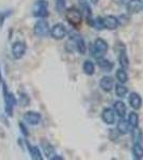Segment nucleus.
<instances>
[{"label":"nucleus","mask_w":143,"mask_h":160,"mask_svg":"<svg viewBox=\"0 0 143 160\" xmlns=\"http://www.w3.org/2000/svg\"><path fill=\"white\" fill-rule=\"evenodd\" d=\"M1 87H2V95H3V100H4V110H6L8 117H12L14 107L17 106V98L12 92L9 91L7 83L4 81L1 83Z\"/></svg>","instance_id":"nucleus-1"},{"label":"nucleus","mask_w":143,"mask_h":160,"mask_svg":"<svg viewBox=\"0 0 143 160\" xmlns=\"http://www.w3.org/2000/svg\"><path fill=\"white\" fill-rule=\"evenodd\" d=\"M91 55L96 60H100V59L104 58L105 55L108 51V43L105 40L98 38L94 41V43L92 44L90 48Z\"/></svg>","instance_id":"nucleus-2"},{"label":"nucleus","mask_w":143,"mask_h":160,"mask_svg":"<svg viewBox=\"0 0 143 160\" xmlns=\"http://www.w3.org/2000/svg\"><path fill=\"white\" fill-rule=\"evenodd\" d=\"M65 18L69 24L74 28H78L82 22V13L79 9L76 8H69L65 10Z\"/></svg>","instance_id":"nucleus-3"},{"label":"nucleus","mask_w":143,"mask_h":160,"mask_svg":"<svg viewBox=\"0 0 143 160\" xmlns=\"http://www.w3.org/2000/svg\"><path fill=\"white\" fill-rule=\"evenodd\" d=\"M32 15L36 18H46L49 15L47 0H36L32 8Z\"/></svg>","instance_id":"nucleus-4"},{"label":"nucleus","mask_w":143,"mask_h":160,"mask_svg":"<svg viewBox=\"0 0 143 160\" xmlns=\"http://www.w3.org/2000/svg\"><path fill=\"white\" fill-rule=\"evenodd\" d=\"M33 32L36 37L38 38H45L47 37L50 32V26L45 18H41L34 24L33 27Z\"/></svg>","instance_id":"nucleus-5"},{"label":"nucleus","mask_w":143,"mask_h":160,"mask_svg":"<svg viewBox=\"0 0 143 160\" xmlns=\"http://www.w3.org/2000/svg\"><path fill=\"white\" fill-rule=\"evenodd\" d=\"M78 3H79V7H80V9H79L80 12L82 13V15H84L85 20H87V24L92 27L94 17H93L92 9H91L88 0H78Z\"/></svg>","instance_id":"nucleus-6"},{"label":"nucleus","mask_w":143,"mask_h":160,"mask_svg":"<svg viewBox=\"0 0 143 160\" xmlns=\"http://www.w3.org/2000/svg\"><path fill=\"white\" fill-rule=\"evenodd\" d=\"M49 34H50L51 38H54V40H58V41L63 40L67 34V29L62 22H58V24H56L50 29Z\"/></svg>","instance_id":"nucleus-7"},{"label":"nucleus","mask_w":143,"mask_h":160,"mask_svg":"<svg viewBox=\"0 0 143 160\" xmlns=\"http://www.w3.org/2000/svg\"><path fill=\"white\" fill-rule=\"evenodd\" d=\"M26 50H27V46H26V44L24 42H22V41H17V42H15L12 45V48H11L12 56L15 60L22 59L23 57L25 56Z\"/></svg>","instance_id":"nucleus-8"},{"label":"nucleus","mask_w":143,"mask_h":160,"mask_svg":"<svg viewBox=\"0 0 143 160\" xmlns=\"http://www.w3.org/2000/svg\"><path fill=\"white\" fill-rule=\"evenodd\" d=\"M23 118H24L25 122L27 124H29V125L36 126L42 121V115H41V113L36 112V111H27L24 114Z\"/></svg>","instance_id":"nucleus-9"},{"label":"nucleus","mask_w":143,"mask_h":160,"mask_svg":"<svg viewBox=\"0 0 143 160\" xmlns=\"http://www.w3.org/2000/svg\"><path fill=\"white\" fill-rule=\"evenodd\" d=\"M71 42L73 44L74 49H76L80 55H85L87 52V45H85L84 40L79 35H74L71 38Z\"/></svg>","instance_id":"nucleus-10"},{"label":"nucleus","mask_w":143,"mask_h":160,"mask_svg":"<svg viewBox=\"0 0 143 160\" xmlns=\"http://www.w3.org/2000/svg\"><path fill=\"white\" fill-rule=\"evenodd\" d=\"M115 112L112 108H105L101 112V120L105 124H108V125H112L115 122Z\"/></svg>","instance_id":"nucleus-11"},{"label":"nucleus","mask_w":143,"mask_h":160,"mask_svg":"<svg viewBox=\"0 0 143 160\" xmlns=\"http://www.w3.org/2000/svg\"><path fill=\"white\" fill-rule=\"evenodd\" d=\"M128 102L129 105H130V107L132 109L135 110H139L140 108L142 107V97L140 94H138L136 92H131L130 94H129V97H128Z\"/></svg>","instance_id":"nucleus-12"},{"label":"nucleus","mask_w":143,"mask_h":160,"mask_svg":"<svg viewBox=\"0 0 143 160\" xmlns=\"http://www.w3.org/2000/svg\"><path fill=\"white\" fill-rule=\"evenodd\" d=\"M119 62L122 68L127 69L129 68V59L127 56L126 47L124 46V44H121V48H120V55H119Z\"/></svg>","instance_id":"nucleus-13"},{"label":"nucleus","mask_w":143,"mask_h":160,"mask_svg":"<svg viewBox=\"0 0 143 160\" xmlns=\"http://www.w3.org/2000/svg\"><path fill=\"white\" fill-rule=\"evenodd\" d=\"M120 25L119 18L113 15H108L104 18V26H105L106 29L108 30H115L118 29Z\"/></svg>","instance_id":"nucleus-14"},{"label":"nucleus","mask_w":143,"mask_h":160,"mask_svg":"<svg viewBox=\"0 0 143 160\" xmlns=\"http://www.w3.org/2000/svg\"><path fill=\"white\" fill-rule=\"evenodd\" d=\"M100 87L105 92H110L114 88V80L110 76H104L100 81Z\"/></svg>","instance_id":"nucleus-15"},{"label":"nucleus","mask_w":143,"mask_h":160,"mask_svg":"<svg viewBox=\"0 0 143 160\" xmlns=\"http://www.w3.org/2000/svg\"><path fill=\"white\" fill-rule=\"evenodd\" d=\"M26 145H27V149L33 160H43V154L41 153L40 148L38 146L32 145L28 141H26Z\"/></svg>","instance_id":"nucleus-16"},{"label":"nucleus","mask_w":143,"mask_h":160,"mask_svg":"<svg viewBox=\"0 0 143 160\" xmlns=\"http://www.w3.org/2000/svg\"><path fill=\"white\" fill-rule=\"evenodd\" d=\"M143 8L142 0H128L127 2V11L129 14L138 13Z\"/></svg>","instance_id":"nucleus-17"},{"label":"nucleus","mask_w":143,"mask_h":160,"mask_svg":"<svg viewBox=\"0 0 143 160\" xmlns=\"http://www.w3.org/2000/svg\"><path fill=\"white\" fill-rule=\"evenodd\" d=\"M113 110L119 118H125L127 108H126V105L124 104V102H122V100H116V102H114Z\"/></svg>","instance_id":"nucleus-18"},{"label":"nucleus","mask_w":143,"mask_h":160,"mask_svg":"<svg viewBox=\"0 0 143 160\" xmlns=\"http://www.w3.org/2000/svg\"><path fill=\"white\" fill-rule=\"evenodd\" d=\"M130 129V126H129L127 120H125V118H120L118 125H116V130L119 131L120 135H127Z\"/></svg>","instance_id":"nucleus-19"},{"label":"nucleus","mask_w":143,"mask_h":160,"mask_svg":"<svg viewBox=\"0 0 143 160\" xmlns=\"http://www.w3.org/2000/svg\"><path fill=\"white\" fill-rule=\"evenodd\" d=\"M41 145H42V148H43V153L47 157L48 159H51L53 157L56 155V152H54V148L49 143L48 141L46 140H42L41 141Z\"/></svg>","instance_id":"nucleus-20"},{"label":"nucleus","mask_w":143,"mask_h":160,"mask_svg":"<svg viewBox=\"0 0 143 160\" xmlns=\"http://www.w3.org/2000/svg\"><path fill=\"white\" fill-rule=\"evenodd\" d=\"M97 62H98V66H100V68L103 72H111L113 69L114 64L112 63V62L107 60V59L101 58V59H100V60H97Z\"/></svg>","instance_id":"nucleus-21"},{"label":"nucleus","mask_w":143,"mask_h":160,"mask_svg":"<svg viewBox=\"0 0 143 160\" xmlns=\"http://www.w3.org/2000/svg\"><path fill=\"white\" fill-rule=\"evenodd\" d=\"M82 71L88 76H92L95 73V64L90 60L84 61V65H82Z\"/></svg>","instance_id":"nucleus-22"},{"label":"nucleus","mask_w":143,"mask_h":160,"mask_svg":"<svg viewBox=\"0 0 143 160\" xmlns=\"http://www.w3.org/2000/svg\"><path fill=\"white\" fill-rule=\"evenodd\" d=\"M127 122H128L130 128H138L139 127V115L136 112H130L128 114V118H127Z\"/></svg>","instance_id":"nucleus-23"},{"label":"nucleus","mask_w":143,"mask_h":160,"mask_svg":"<svg viewBox=\"0 0 143 160\" xmlns=\"http://www.w3.org/2000/svg\"><path fill=\"white\" fill-rule=\"evenodd\" d=\"M132 155H134L135 159L137 160L143 158V148L140 143H134V146H132Z\"/></svg>","instance_id":"nucleus-24"},{"label":"nucleus","mask_w":143,"mask_h":160,"mask_svg":"<svg viewBox=\"0 0 143 160\" xmlns=\"http://www.w3.org/2000/svg\"><path fill=\"white\" fill-rule=\"evenodd\" d=\"M115 77L116 79H118V81L120 83H126L127 81H128V75H127L126 71L124 68H120L116 71L115 73Z\"/></svg>","instance_id":"nucleus-25"},{"label":"nucleus","mask_w":143,"mask_h":160,"mask_svg":"<svg viewBox=\"0 0 143 160\" xmlns=\"http://www.w3.org/2000/svg\"><path fill=\"white\" fill-rule=\"evenodd\" d=\"M131 138L134 143H142L143 135L139 128H131Z\"/></svg>","instance_id":"nucleus-26"},{"label":"nucleus","mask_w":143,"mask_h":160,"mask_svg":"<svg viewBox=\"0 0 143 160\" xmlns=\"http://www.w3.org/2000/svg\"><path fill=\"white\" fill-rule=\"evenodd\" d=\"M127 93H128V89L125 86H123V83H119L115 86V94L120 98H124Z\"/></svg>","instance_id":"nucleus-27"},{"label":"nucleus","mask_w":143,"mask_h":160,"mask_svg":"<svg viewBox=\"0 0 143 160\" xmlns=\"http://www.w3.org/2000/svg\"><path fill=\"white\" fill-rule=\"evenodd\" d=\"M54 8L59 14H62L66 10V0H54Z\"/></svg>","instance_id":"nucleus-28"},{"label":"nucleus","mask_w":143,"mask_h":160,"mask_svg":"<svg viewBox=\"0 0 143 160\" xmlns=\"http://www.w3.org/2000/svg\"><path fill=\"white\" fill-rule=\"evenodd\" d=\"M92 27L94 28V29L98 30V31L105 29V26H104V18H103V17H100V16L95 17V18L93 19Z\"/></svg>","instance_id":"nucleus-29"},{"label":"nucleus","mask_w":143,"mask_h":160,"mask_svg":"<svg viewBox=\"0 0 143 160\" xmlns=\"http://www.w3.org/2000/svg\"><path fill=\"white\" fill-rule=\"evenodd\" d=\"M11 14H12V11H11V10H6V11L0 12V30L2 29V27H3L4 22H6V19H7L8 17H9Z\"/></svg>","instance_id":"nucleus-30"},{"label":"nucleus","mask_w":143,"mask_h":160,"mask_svg":"<svg viewBox=\"0 0 143 160\" xmlns=\"http://www.w3.org/2000/svg\"><path fill=\"white\" fill-rule=\"evenodd\" d=\"M19 104L22 106H29L30 98L26 93H19Z\"/></svg>","instance_id":"nucleus-31"},{"label":"nucleus","mask_w":143,"mask_h":160,"mask_svg":"<svg viewBox=\"0 0 143 160\" xmlns=\"http://www.w3.org/2000/svg\"><path fill=\"white\" fill-rule=\"evenodd\" d=\"M119 131L118 130H114V129H110L109 131V139L111 141H116L119 139Z\"/></svg>","instance_id":"nucleus-32"},{"label":"nucleus","mask_w":143,"mask_h":160,"mask_svg":"<svg viewBox=\"0 0 143 160\" xmlns=\"http://www.w3.org/2000/svg\"><path fill=\"white\" fill-rule=\"evenodd\" d=\"M19 128H20V131H22V133L25 137L29 136V131H28L27 127H26V126L24 125V123H19Z\"/></svg>","instance_id":"nucleus-33"},{"label":"nucleus","mask_w":143,"mask_h":160,"mask_svg":"<svg viewBox=\"0 0 143 160\" xmlns=\"http://www.w3.org/2000/svg\"><path fill=\"white\" fill-rule=\"evenodd\" d=\"M3 82V77H2V74H1V69H0V84Z\"/></svg>","instance_id":"nucleus-34"},{"label":"nucleus","mask_w":143,"mask_h":160,"mask_svg":"<svg viewBox=\"0 0 143 160\" xmlns=\"http://www.w3.org/2000/svg\"><path fill=\"white\" fill-rule=\"evenodd\" d=\"M91 2H92L93 4H96L98 2V0H91Z\"/></svg>","instance_id":"nucleus-35"}]
</instances>
